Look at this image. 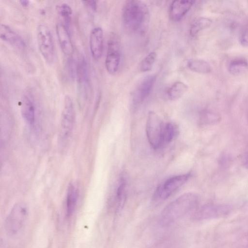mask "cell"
<instances>
[{"label": "cell", "mask_w": 248, "mask_h": 248, "mask_svg": "<svg viewBox=\"0 0 248 248\" xmlns=\"http://www.w3.org/2000/svg\"><path fill=\"white\" fill-rule=\"evenodd\" d=\"M122 16L124 26L127 31L141 33L145 31L148 24L149 9L142 1L128 0L123 6Z\"/></svg>", "instance_id": "obj_1"}, {"label": "cell", "mask_w": 248, "mask_h": 248, "mask_svg": "<svg viewBox=\"0 0 248 248\" xmlns=\"http://www.w3.org/2000/svg\"><path fill=\"white\" fill-rule=\"evenodd\" d=\"M198 197L193 193L184 194L170 202L162 211L161 221L172 223L190 213L198 203Z\"/></svg>", "instance_id": "obj_2"}, {"label": "cell", "mask_w": 248, "mask_h": 248, "mask_svg": "<svg viewBox=\"0 0 248 248\" xmlns=\"http://www.w3.org/2000/svg\"><path fill=\"white\" fill-rule=\"evenodd\" d=\"M28 217V209L24 203L16 204L7 215L5 221V229L8 235L14 236L23 230Z\"/></svg>", "instance_id": "obj_3"}, {"label": "cell", "mask_w": 248, "mask_h": 248, "mask_svg": "<svg viewBox=\"0 0 248 248\" xmlns=\"http://www.w3.org/2000/svg\"><path fill=\"white\" fill-rule=\"evenodd\" d=\"M37 40L39 51L46 62L52 63L55 58V49L52 34L44 24L37 27Z\"/></svg>", "instance_id": "obj_4"}, {"label": "cell", "mask_w": 248, "mask_h": 248, "mask_svg": "<svg viewBox=\"0 0 248 248\" xmlns=\"http://www.w3.org/2000/svg\"><path fill=\"white\" fill-rule=\"evenodd\" d=\"M165 124L155 112L150 111L148 115L146 133L148 140L155 149L162 147V137Z\"/></svg>", "instance_id": "obj_5"}, {"label": "cell", "mask_w": 248, "mask_h": 248, "mask_svg": "<svg viewBox=\"0 0 248 248\" xmlns=\"http://www.w3.org/2000/svg\"><path fill=\"white\" fill-rule=\"evenodd\" d=\"M190 176L191 174L187 173L168 179L156 188L153 195L154 201L158 202L165 200L185 184Z\"/></svg>", "instance_id": "obj_6"}, {"label": "cell", "mask_w": 248, "mask_h": 248, "mask_svg": "<svg viewBox=\"0 0 248 248\" xmlns=\"http://www.w3.org/2000/svg\"><path fill=\"white\" fill-rule=\"evenodd\" d=\"M75 119V111L72 100L69 96H66L62 114L60 134L62 142H66L70 136Z\"/></svg>", "instance_id": "obj_7"}, {"label": "cell", "mask_w": 248, "mask_h": 248, "mask_svg": "<svg viewBox=\"0 0 248 248\" xmlns=\"http://www.w3.org/2000/svg\"><path fill=\"white\" fill-rule=\"evenodd\" d=\"M120 62V44L117 37L113 36L108 42L105 59V66L108 72L111 75L115 74L118 71Z\"/></svg>", "instance_id": "obj_8"}, {"label": "cell", "mask_w": 248, "mask_h": 248, "mask_svg": "<svg viewBox=\"0 0 248 248\" xmlns=\"http://www.w3.org/2000/svg\"><path fill=\"white\" fill-rule=\"evenodd\" d=\"M89 46L92 57L95 60L99 59L102 56L104 46V34L101 27H96L91 30Z\"/></svg>", "instance_id": "obj_9"}, {"label": "cell", "mask_w": 248, "mask_h": 248, "mask_svg": "<svg viewBox=\"0 0 248 248\" xmlns=\"http://www.w3.org/2000/svg\"><path fill=\"white\" fill-rule=\"evenodd\" d=\"M156 79L155 75H150L146 77L140 82L133 94V100L135 105L141 103L147 97L153 88Z\"/></svg>", "instance_id": "obj_10"}, {"label": "cell", "mask_w": 248, "mask_h": 248, "mask_svg": "<svg viewBox=\"0 0 248 248\" xmlns=\"http://www.w3.org/2000/svg\"><path fill=\"white\" fill-rule=\"evenodd\" d=\"M194 0H174L170 5L169 16L170 19L178 22L187 13L194 4Z\"/></svg>", "instance_id": "obj_11"}, {"label": "cell", "mask_w": 248, "mask_h": 248, "mask_svg": "<svg viewBox=\"0 0 248 248\" xmlns=\"http://www.w3.org/2000/svg\"><path fill=\"white\" fill-rule=\"evenodd\" d=\"M56 29L58 41L62 51L67 56L71 55L74 49L69 30L61 22L57 24Z\"/></svg>", "instance_id": "obj_12"}, {"label": "cell", "mask_w": 248, "mask_h": 248, "mask_svg": "<svg viewBox=\"0 0 248 248\" xmlns=\"http://www.w3.org/2000/svg\"><path fill=\"white\" fill-rule=\"evenodd\" d=\"M0 37L3 41L17 48L24 49L26 46L25 42L23 38L5 24H0Z\"/></svg>", "instance_id": "obj_13"}, {"label": "cell", "mask_w": 248, "mask_h": 248, "mask_svg": "<svg viewBox=\"0 0 248 248\" xmlns=\"http://www.w3.org/2000/svg\"><path fill=\"white\" fill-rule=\"evenodd\" d=\"M21 113L24 120L29 124H34L35 107L33 100L29 94H24L21 99Z\"/></svg>", "instance_id": "obj_14"}, {"label": "cell", "mask_w": 248, "mask_h": 248, "mask_svg": "<svg viewBox=\"0 0 248 248\" xmlns=\"http://www.w3.org/2000/svg\"><path fill=\"white\" fill-rule=\"evenodd\" d=\"M77 190L72 184L69 185L65 204L66 215L67 217H71L75 211L77 202Z\"/></svg>", "instance_id": "obj_15"}, {"label": "cell", "mask_w": 248, "mask_h": 248, "mask_svg": "<svg viewBox=\"0 0 248 248\" xmlns=\"http://www.w3.org/2000/svg\"><path fill=\"white\" fill-rule=\"evenodd\" d=\"M187 85L182 81H176L172 84L167 92L168 99L175 101L181 98L188 91Z\"/></svg>", "instance_id": "obj_16"}, {"label": "cell", "mask_w": 248, "mask_h": 248, "mask_svg": "<svg viewBox=\"0 0 248 248\" xmlns=\"http://www.w3.org/2000/svg\"><path fill=\"white\" fill-rule=\"evenodd\" d=\"M179 133V127L175 123L168 122L165 124L162 137V147L174 140L178 137Z\"/></svg>", "instance_id": "obj_17"}, {"label": "cell", "mask_w": 248, "mask_h": 248, "mask_svg": "<svg viewBox=\"0 0 248 248\" xmlns=\"http://www.w3.org/2000/svg\"><path fill=\"white\" fill-rule=\"evenodd\" d=\"M187 66L190 70L199 74H208L212 70L211 65L207 62L199 59L189 60L187 62Z\"/></svg>", "instance_id": "obj_18"}, {"label": "cell", "mask_w": 248, "mask_h": 248, "mask_svg": "<svg viewBox=\"0 0 248 248\" xmlns=\"http://www.w3.org/2000/svg\"><path fill=\"white\" fill-rule=\"evenodd\" d=\"M248 70V61L245 58H237L232 60L228 66L229 72L233 75H239Z\"/></svg>", "instance_id": "obj_19"}, {"label": "cell", "mask_w": 248, "mask_h": 248, "mask_svg": "<svg viewBox=\"0 0 248 248\" xmlns=\"http://www.w3.org/2000/svg\"><path fill=\"white\" fill-rule=\"evenodd\" d=\"M212 23V21L207 17H200L195 19L192 23L189 33L191 36H195L199 32L209 27Z\"/></svg>", "instance_id": "obj_20"}, {"label": "cell", "mask_w": 248, "mask_h": 248, "mask_svg": "<svg viewBox=\"0 0 248 248\" xmlns=\"http://www.w3.org/2000/svg\"><path fill=\"white\" fill-rule=\"evenodd\" d=\"M58 11L62 20L61 22L69 30L72 13L71 7L67 3H62L58 6Z\"/></svg>", "instance_id": "obj_21"}, {"label": "cell", "mask_w": 248, "mask_h": 248, "mask_svg": "<svg viewBox=\"0 0 248 248\" xmlns=\"http://www.w3.org/2000/svg\"><path fill=\"white\" fill-rule=\"evenodd\" d=\"M156 58V53L151 52L149 53L140 62L139 68L141 72H146L150 71L154 65Z\"/></svg>", "instance_id": "obj_22"}, {"label": "cell", "mask_w": 248, "mask_h": 248, "mask_svg": "<svg viewBox=\"0 0 248 248\" xmlns=\"http://www.w3.org/2000/svg\"><path fill=\"white\" fill-rule=\"evenodd\" d=\"M125 182L124 178L120 179L119 186L116 192L117 200L118 203V206H121L123 203L125 197Z\"/></svg>", "instance_id": "obj_23"}, {"label": "cell", "mask_w": 248, "mask_h": 248, "mask_svg": "<svg viewBox=\"0 0 248 248\" xmlns=\"http://www.w3.org/2000/svg\"><path fill=\"white\" fill-rule=\"evenodd\" d=\"M240 42L242 46L248 47V23L242 30L240 35Z\"/></svg>", "instance_id": "obj_24"}, {"label": "cell", "mask_w": 248, "mask_h": 248, "mask_svg": "<svg viewBox=\"0 0 248 248\" xmlns=\"http://www.w3.org/2000/svg\"><path fill=\"white\" fill-rule=\"evenodd\" d=\"M84 4L93 10L95 11L97 8L96 1L94 0H83Z\"/></svg>", "instance_id": "obj_25"}, {"label": "cell", "mask_w": 248, "mask_h": 248, "mask_svg": "<svg viewBox=\"0 0 248 248\" xmlns=\"http://www.w3.org/2000/svg\"><path fill=\"white\" fill-rule=\"evenodd\" d=\"M19 2L23 7H27L30 3V1L27 0H22L19 1Z\"/></svg>", "instance_id": "obj_26"}]
</instances>
